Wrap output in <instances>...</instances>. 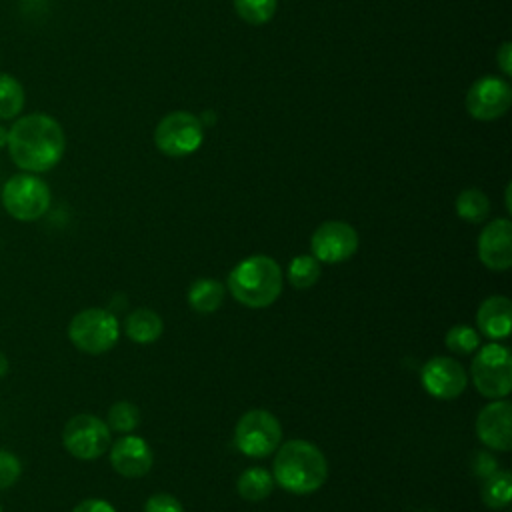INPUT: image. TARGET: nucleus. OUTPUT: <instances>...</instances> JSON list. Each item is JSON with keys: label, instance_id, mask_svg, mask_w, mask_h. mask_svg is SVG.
Here are the masks:
<instances>
[{"label": "nucleus", "instance_id": "1", "mask_svg": "<svg viewBox=\"0 0 512 512\" xmlns=\"http://www.w3.org/2000/svg\"><path fill=\"white\" fill-rule=\"evenodd\" d=\"M8 152L18 168L30 174L52 170L66 148L62 126L48 114L34 112L18 118L8 130Z\"/></svg>", "mask_w": 512, "mask_h": 512}, {"label": "nucleus", "instance_id": "2", "mask_svg": "<svg viewBox=\"0 0 512 512\" xmlns=\"http://www.w3.org/2000/svg\"><path fill=\"white\" fill-rule=\"evenodd\" d=\"M272 478L292 494L316 492L328 476V462L318 446L308 440H288L276 448Z\"/></svg>", "mask_w": 512, "mask_h": 512}, {"label": "nucleus", "instance_id": "3", "mask_svg": "<svg viewBox=\"0 0 512 512\" xmlns=\"http://www.w3.org/2000/svg\"><path fill=\"white\" fill-rule=\"evenodd\" d=\"M282 270L270 256H248L228 274V290L236 302L248 308H266L282 292Z\"/></svg>", "mask_w": 512, "mask_h": 512}, {"label": "nucleus", "instance_id": "4", "mask_svg": "<svg viewBox=\"0 0 512 512\" xmlns=\"http://www.w3.org/2000/svg\"><path fill=\"white\" fill-rule=\"evenodd\" d=\"M2 206L4 210L20 222H34L42 218L50 208V188L48 184L30 174H14L10 176L2 186Z\"/></svg>", "mask_w": 512, "mask_h": 512}, {"label": "nucleus", "instance_id": "5", "mask_svg": "<svg viewBox=\"0 0 512 512\" xmlns=\"http://www.w3.org/2000/svg\"><path fill=\"white\" fill-rule=\"evenodd\" d=\"M120 336L116 316L106 308L80 310L68 324L70 342L86 354L108 352Z\"/></svg>", "mask_w": 512, "mask_h": 512}, {"label": "nucleus", "instance_id": "6", "mask_svg": "<svg viewBox=\"0 0 512 512\" xmlns=\"http://www.w3.org/2000/svg\"><path fill=\"white\" fill-rule=\"evenodd\" d=\"M470 374L476 390L492 400L506 398L512 390V356L502 344H486L472 360Z\"/></svg>", "mask_w": 512, "mask_h": 512}, {"label": "nucleus", "instance_id": "7", "mask_svg": "<svg viewBox=\"0 0 512 512\" xmlns=\"http://www.w3.org/2000/svg\"><path fill=\"white\" fill-rule=\"evenodd\" d=\"M282 440V426L268 410H248L240 416L234 428L236 448L250 458L270 456Z\"/></svg>", "mask_w": 512, "mask_h": 512}, {"label": "nucleus", "instance_id": "8", "mask_svg": "<svg viewBox=\"0 0 512 512\" xmlns=\"http://www.w3.org/2000/svg\"><path fill=\"white\" fill-rule=\"evenodd\" d=\"M202 140H204L202 122L194 114L184 110L170 112L158 122L154 130L156 148L170 158H182L196 152Z\"/></svg>", "mask_w": 512, "mask_h": 512}, {"label": "nucleus", "instance_id": "9", "mask_svg": "<svg viewBox=\"0 0 512 512\" xmlns=\"http://www.w3.org/2000/svg\"><path fill=\"white\" fill-rule=\"evenodd\" d=\"M62 444L78 460H96L110 448V428L98 416L76 414L62 430Z\"/></svg>", "mask_w": 512, "mask_h": 512}, {"label": "nucleus", "instance_id": "10", "mask_svg": "<svg viewBox=\"0 0 512 512\" xmlns=\"http://www.w3.org/2000/svg\"><path fill=\"white\" fill-rule=\"evenodd\" d=\"M310 248L318 262L338 264L348 260L358 250V234L348 222L328 220L314 230Z\"/></svg>", "mask_w": 512, "mask_h": 512}, {"label": "nucleus", "instance_id": "11", "mask_svg": "<svg viewBox=\"0 0 512 512\" xmlns=\"http://www.w3.org/2000/svg\"><path fill=\"white\" fill-rule=\"evenodd\" d=\"M512 104V90L504 78H478L466 94V110L476 120H496L506 114Z\"/></svg>", "mask_w": 512, "mask_h": 512}, {"label": "nucleus", "instance_id": "12", "mask_svg": "<svg viewBox=\"0 0 512 512\" xmlns=\"http://www.w3.org/2000/svg\"><path fill=\"white\" fill-rule=\"evenodd\" d=\"M420 380L424 390L438 400L458 398L468 382L464 366L448 356L430 358L420 370Z\"/></svg>", "mask_w": 512, "mask_h": 512}, {"label": "nucleus", "instance_id": "13", "mask_svg": "<svg viewBox=\"0 0 512 512\" xmlns=\"http://www.w3.org/2000/svg\"><path fill=\"white\" fill-rule=\"evenodd\" d=\"M476 434L492 450L506 452L512 448V404L498 398L486 404L476 418Z\"/></svg>", "mask_w": 512, "mask_h": 512}, {"label": "nucleus", "instance_id": "14", "mask_svg": "<svg viewBox=\"0 0 512 512\" xmlns=\"http://www.w3.org/2000/svg\"><path fill=\"white\" fill-rule=\"evenodd\" d=\"M478 258L494 272L512 266V224L508 218H496L484 226L478 236Z\"/></svg>", "mask_w": 512, "mask_h": 512}, {"label": "nucleus", "instance_id": "15", "mask_svg": "<svg viewBox=\"0 0 512 512\" xmlns=\"http://www.w3.org/2000/svg\"><path fill=\"white\" fill-rule=\"evenodd\" d=\"M152 450L146 440L138 436H124L110 448L112 468L126 478H140L152 468Z\"/></svg>", "mask_w": 512, "mask_h": 512}, {"label": "nucleus", "instance_id": "16", "mask_svg": "<svg viewBox=\"0 0 512 512\" xmlns=\"http://www.w3.org/2000/svg\"><path fill=\"white\" fill-rule=\"evenodd\" d=\"M476 326L490 340L506 338L512 326V302L506 296L486 298L478 308Z\"/></svg>", "mask_w": 512, "mask_h": 512}, {"label": "nucleus", "instance_id": "17", "mask_svg": "<svg viewBox=\"0 0 512 512\" xmlns=\"http://www.w3.org/2000/svg\"><path fill=\"white\" fill-rule=\"evenodd\" d=\"M164 330L162 318L150 308H136L124 320L126 336L136 344H152Z\"/></svg>", "mask_w": 512, "mask_h": 512}, {"label": "nucleus", "instance_id": "18", "mask_svg": "<svg viewBox=\"0 0 512 512\" xmlns=\"http://www.w3.org/2000/svg\"><path fill=\"white\" fill-rule=\"evenodd\" d=\"M224 284L216 278H198L188 288V304L198 314H212L222 306Z\"/></svg>", "mask_w": 512, "mask_h": 512}, {"label": "nucleus", "instance_id": "19", "mask_svg": "<svg viewBox=\"0 0 512 512\" xmlns=\"http://www.w3.org/2000/svg\"><path fill=\"white\" fill-rule=\"evenodd\" d=\"M274 488V478L272 474L262 468V466H254V468H248L244 470L238 480H236V490L238 494L248 500V502H258V500H264L270 496Z\"/></svg>", "mask_w": 512, "mask_h": 512}, {"label": "nucleus", "instance_id": "20", "mask_svg": "<svg viewBox=\"0 0 512 512\" xmlns=\"http://www.w3.org/2000/svg\"><path fill=\"white\" fill-rule=\"evenodd\" d=\"M482 502L492 510H502L510 504L512 496V476L508 470H494L484 478L480 488Z\"/></svg>", "mask_w": 512, "mask_h": 512}, {"label": "nucleus", "instance_id": "21", "mask_svg": "<svg viewBox=\"0 0 512 512\" xmlns=\"http://www.w3.org/2000/svg\"><path fill=\"white\" fill-rule=\"evenodd\" d=\"M26 102L24 86L14 76L0 72V118L12 120L16 118Z\"/></svg>", "mask_w": 512, "mask_h": 512}, {"label": "nucleus", "instance_id": "22", "mask_svg": "<svg viewBox=\"0 0 512 512\" xmlns=\"http://www.w3.org/2000/svg\"><path fill=\"white\" fill-rule=\"evenodd\" d=\"M456 212L462 220L478 224L486 220L490 212V200L488 196L478 188H466L456 198Z\"/></svg>", "mask_w": 512, "mask_h": 512}, {"label": "nucleus", "instance_id": "23", "mask_svg": "<svg viewBox=\"0 0 512 512\" xmlns=\"http://www.w3.org/2000/svg\"><path fill=\"white\" fill-rule=\"evenodd\" d=\"M320 278V262L314 256L300 254L294 256L288 266V280L294 288H310Z\"/></svg>", "mask_w": 512, "mask_h": 512}, {"label": "nucleus", "instance_id": "24", "mask_svg": "<svg viewBox=\"0 0 512 512\" xmlns=\"http://www.w3.org/2000/svg\"><path fill=\"white\" fill-rule=\"evenodd\" d=\"M140 422V410L132 402H116L108 408L106 424L114 432H132Z\"/></svg>", "mask_w": 512, "mask_h": 512}, {"label": "nucleus", "instance_id": "25", "mask_svg": "<svg viewBox=\"0 0 512 512\" xmlns=\"http://www.w3.org/2000/svg\"><path fill=\"white\" fill-rule=\"evenodd\" d=\"M444 342H446L448 350H452L456 354H470L480 348V334L472 326L456 324L446 332Z\"/></svg>", "mask_w": 512, "mask_h": 512}, {"label": "nucleus", "instance_id": "26", "mask_svg": "<svg viewBox=\"0 0 512 512\" xmlns=\"http://www.w3.org/2000/svg\"><path fill=\"white\" fill-rule=\"evenodd\" d=\"M236 14L248 24H264L276 12V0H234Z\"/></svg>", "mask_w": 512, "mask_h": 512}, {"label": "nucleus", "instance_id": "27", "mask_svg": "<svg viewBox=\"0 0 512 512\" xmlns=\"http://www.w3.org/2000/svg\"><path fill=\"white\" fill-rule=\"evenodd\" d=\"M22 474V462L16 454L0 448V490L10 488Z\"/></svg>", "mask_w": 512, "mask_h": 512}, {"label": "nucleus", "instance_id": "28", "mask_svg": "<svg viewBox=\"0 0 512 512\" xmlns=\"http://www.w3.org/2000/svg\"><path fill=\"white\" fill-rule=\"evenodd\" d=\"M144 512H184V508L170 494H152L144 504Z\"/></svg>", "mask_w": 512, "mask_h": 512}, {"label": "nucleus", "instance_id": "29", "mask_svg": "<svg viewBox=\"0 0 512 512\" xmlns=\"http://www.w3.org/2000/svg\"><path fill=\"white\" fill-rule=\"evenodd\" d=\"M72 512H116L114 506L108 500L102 498H86L82 502H78Z\"/></svg>", "mask_w": 512, "mask_h": 512}, {"label": "nucleus", "instance_id": "30", "mask_svg": "<svg viewBox=\"0 0 512 512\" xmlns=\"http://www.w3.org/2000/svg\"><path fill=\"white\" fill-rule=\"evenodd\" d=\"M494 470H498V464L492 460L490 454H486V452L476 454V458H474V472H476L478 476L486 478V476L492 474Z\"/></svg>", "mask_w": 512, "mask_h": 512}, {"label": "nucleus", "instance_id": "31", "mask_svg": "<svg viewBox=\"0 0 512 512\" xmlns=\"http://www.w3.org/2000/svg\"><path fill=\"white\" fill-rule=\"evenodd\" d=\"M496 60H498V66L504 72V76H510L512 74V44L510 42H504L500 46Z\"/></svg>", "mask_w": 512, "mask_h": 512}, {"label": "nucleus", "instance_id": "32", "mask_svg": "<svg viewBox=\"0 0 512 512\" xmlns=\"http://www.w3.org/2000/svg\"><path fill=\"white\" fill-rule=\"evenodd\" d=\"M8 368H10V364H8V356H6L4 352H0V378H4V376H6Z\"/></svg>", "mask_w": 512, "mask_h": 512}, {"label": "nucleus", "instance_id": "33", "mask_svg": "<svg viewBox=\"0 0 512 512\" xmlns=\"http://www.w3.org/2000/svg\"><path fill=\"white\" fill-rule=\"evenodd\" d=\"M6 142H8V130L0 124V148H4Z\"/></svg>", "mask_w": 512, "mask_h": 512}, {"label": "nucleus", "instance_id": "34", "mask_svg": "<svg viewBox=\"0 0 512 512\" xmlns=\"http://www.w3.org/2000/svg\"><path fill=\"white\" fill-rule=\"evenodd\" d=\"M0 512H2V506H0Z\"/></svg>", "mask_w": 512, "mask_h": 512}]
</instances>
